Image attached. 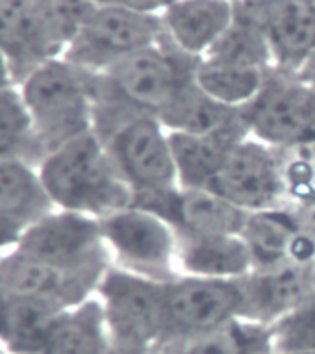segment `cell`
Segmentation results:
<instances>
[{
	"instance_id": "cell-1",
	"label": "cell",
	"mask_w": 315,
	"mask_h": 354,
	"mask_svg": "<svg viewBox=\"0 0 315 354\" xmlns=\"http://www.w3.org/2000/svg\"><path fill=\"white\" fill-rule=\"evenodd\" d=\"M199 58H191L164 39L104 73L93 75L95 132L104 136L132 115L158 117L195 80Z\"/></svg>"
},
{
	"instance_id": "cell-2",
	"label": "cell",
	"mask_w": 315,
	"mask_h": 354,
	"mask_svg": "<svg viewBox=\"0 0 315 354\" xmlns=\"http://www.w3.org/2000/svg\"><path fill=\"white\" fill-rule=\"evenodd\" d=\"M37 169L56 209L100 221L134 204V193L95 130L48 152Z\"/></svg>"
},
{
	"instance_id": "cell-3",
	"label": "cell",
	"mask_w": 315,
	"mask_h": 354,
	"mask_svg": "<svg viewBox=\"0 0 315 354\" xmlns=\"http://www.w3.org/2000/svg\"><path fill=\"white\" fill-rule=\"evenodd\" d=\"M28 108L41 160L95 130L93 75L69 59H48L17 84Z\"/></svg>"
},
{
	"instance_id": "cell-4",
	"label": "cell",
	"mask_w": 315,
	"mask_h": 354,
	"mask_svg": "<svg viewBox=\"0 0 315 354\" xmlns=\"http://www.w3.org/2000/svg\"><path fill=\"white\" fill-rule=\"evenodd\" d=\"M95 0H0V54L15 84L61 58Z\"/></svg>"
},
{
	"instance_id": "cell-5",
	"label": "cell",
	"mask_w": 315,
	"mask_h": 354,
	"mask_svg": "<svg viewBox=\"0 0 315 354\" xmlns=\"http://www.w3.org/2000/svg\"><path fill=\"white\" fill-rule=\"evenodd\" d=\"M165 284L111 266L97 299L104 310L111 348L158 351L165 339Z\"/></svg>"
},
{
	"instance_id": "cell-6",
	"label": "cell",
	"mask_w": 315,
	"mask_h": 354,
	"mask_svg": "<svg viewBox=\"0 0 315 354\" xmlns=\"http://www.w3.org/2000/svg\"><path fill=\"white\" fill-rule=\"evenodd\" d=\"M160 15L93 2L64 58L91 75L110 69L121 59L164 39Z\"/></svg>"
},
{
	"instance_id": "cell-7",
	"label": "cell",
	"mask_w": 315,
	"mask_h": 354,
	"mask_svg": "<svg viewBox=\"0 0 315 354\" xmlns=\"http://www.w3.org/2000/svg\"><path fill=\"white\" fill-rule=\"evenodd\" d=\"M134 201L178 187L169 132L149 113L132 115L100 136Z\"/></svg>"
},
{
	"instance_id": "cell-8",
	"label": "cell",
	"mask_w": 315,
	"mask_h": 354,
	"mask_svg": "<svg viewBox=\"0 0 315 354\" xmlns=\"http://www.w3.org/2000/svg\"><path fill=\"white\" fill-rule=\"evenodd\" d=\"M111 266L158 282L178 277L176 236L162 217L140 206H128L100 219Z\"/></svg>"
},
{
	"instance_id": "cell-9",
	"label": "cell",
	"mask_w": 315,
	"mask_h": 354,
	"mask_svg": "<svg viewBox=\"0 0 315 354\" xmlns=\"http://www.w3.org/2000/svg\"><path fill=\"white\" fill-rule=\"evenodd\" d=\"M17 250L65 271L106 273L111 268L100 221L65 209H52L28 225Z\"/></svg>"
},
{
	"instance_id": "cell-10",
	"label": "cell",
	"mask_w": 315,
	"mask_h": 354,
	"mask_svg": "<svg viewBox=\"0 0 315 354\" xmlns=\"http://www.w3.org/2000/svg\"><path fill=\"white\" fill-rule=\"evenodd\" d=\"M243 306L240 279H202L178 274L165 284L164 345L189 342L240 319ZM162 345V347H164Z\"/></svg>"
},
{
	"instance_id": "cell-11",
	"label": "cell",
	"mask_w": 315,
	"mask_h": 354,
	"mask_svg": "<svg viewBox=\"0 0 315 354\" xmlns=\"http://www.w3.org/2000/svg\"><path fill=\"white\" fill-rule=\"evenodd\" d=\"M241 115L251 138L273 149L289 147L315 127V87L297 73L273 67Z\"/></svg>"
},
{
	"instance_id": "cell-12",
	"label": "cell",
	"mask_w": 315,
	"mask_h": 354,
	"mask_svg": "<svg viewBox=\"0 0 315 354\" xmlns=\"http://www.w3.org/2000/svg\"><path fill=\"white\" fill-rule=\"evenodd\" d=\"M210 189L245 214L292 206L280 154L251 136L230 149Z\"/></svg>"
},
{
	"instance_id": "cell-13",
	"label": "cell",
	"mask_w": 315,
	"mask_h": 354,
	"mask_svg": "<svg viewBox=\"0 0 315 354\" xmlns=\"http://www.w3.org/2000/svg\"><path fill=\"white\" fill-rule=\"evenodd\" d=\"M236 13L262 30L274 69L298 73L315 50V0H238Z\"/></svg>"
},
{
	"instance_id": "cell-14",
	"label": "cell",
	"mask_w": 315,
	"mask_h": 354,
	"mask_svg": "<svg viewBox=\"0 0 315 354\" xmlns=\"http://www.w3.org/2000/svg\"><path fill=\"white\" fill-rule=\"evenodd\" d=\"M134 206L162 217L175 236H241L249 215L211 189L180 186L135 198Z\"/></svg>"
},
{
	"instance_id": "cell-15",
	"label": "cell",
	"mask_w": 315,
	"mask_h": 354,
	"mask_svg": "<svg viewBox=\"0 0 315 354\" xmlns=\"http://www.w3.org/2000/svg\"><path fill=\"white\" fill-rule=\"evenodd\" d=\"M240 284L241 319L269 326L315 295V268L286 261L269 269H252Z\"/></svg>"
},
{
	"instance_id": "cell-16",
	"label": "cell",
	"mask_w": 315,
	"mask_h": 354,
	"mask_svg": "<svg viewBox=\"0 0 315 354\" xmlns=\"http://www.w3.org/2000/svg\"><path fill=\"white\" fill-rule=\"evenodd\" d=\"M233 0H175L160 19L165 39L191 58H202L233 23Z\"/></svg>"
},
{
	"instance_id": "cell-17",
	"label": "cell",
	"mask_w": 315,
	"mask_h": 354,
	"mask_svg": "<svg viewBox=\"0 0 315 354\" xmlns=\"http://www.w3.org/2000/svg\"><path fill=\"white\" fill-rule=\"evenodd\" d=\"M245 138H249V130L243 115L241 121L210 134L169 132L178 186L187 189H210L230 149Z\"/></svg>"
},
{
	"instance_id": "cell-18",
	"label": "cell",
	"mask_w": 315,
	"mask_h": 354,
	"mask_svg": "<svg viewBox=\"0 0 315 354\" xmlns=\"http://www.w3.org/2000/svg\"><path fill=\"white\" fill-rule=\"evenodd\" d=\"M176 268L189 277L238 280L254 266L241 236H176Z\"/></svg>"
},
{
	"instance_id": "cell-19",
	"label": "cell",
	"mask_w": 315,
	"mask_h": 354,
	"mask_svg": "<svg viewBox=\"0 0 315 354\" xmlns=\"http://www.w3.org/2000/svg\"><path fill=\"white\" fill-rule=\"evenodd\" d=\"M110 351L104 310L95 295L54 315L41 354H110Z\"/></svg>"
},
{
	"instance_id": "cell-20",
	"label": "cell",
	"mask_w": 315,
	"mask_h": 354,
	"mask_svg": "<svg viewBox=\"0 0 315 354\" xmlns=\"http://www.w3.org/2000/svg\"><path fill=\"white\" fill-rule=\"evenodd\" d=\"M59 310L64 308L0 290V354H41L48 325Z\"/></svg>"
},
{
	"instance_id": "cell-21",
	"label": "cell",
	"mask_w": 315,
	"mask_h": 354,
	"mask_svg": "<svg viewBox=\"0 0 315 354\" xmlns=\"http://www.w3.org/2000/svg\"><path fill=\"white\" fill-rule=\"evenodd\" d=\"M300 227L292 206L247 215L241 238L251 252L254 269H269L292 261V249Z\"/></svg>"
},
{
	"instance_id": "cell-22",
	"label": "cell",
	"mask_w": 315,
	"mask_h": 354,
	"mask_svg": "<svg viewBox=\"0 0 315 354\" xmlns=\"http://www.w3.org/2000/svg\"><path fill=\"white\" fill-rule=\"evenodd\" d=\"M52 209L56 208L34 162L23 158L0 160V217L32 225Z\"/></svg>"
},
{
	"instance_id": "cell-23",
	"label": "cell",
	"mask_w": 315,
	"mask_h": 354,
	"mask_svg": "<svg viewBox=\"0 0 315 354\" xmlns=\"http://www.w3.org/2000/svg\"><path fill=\"white\" fill-rule=\"evenodd\" d=\"M158 119L167 132L210 134L241 121V108H230L217 102L193 80L158 115Z\"/></svg>"
},
{
	"instance_id": "cell-24",
	"label": "cell",
	"mask_w": 315,
	"mask_h": 354,
	"mask_svg": "<svg viewBox=\"0 0 315 354\" xmlns=\"http://www.w3.org/2000/svg\"><path fill=\"white\" fill-rule=\"evenodd\" d=\"M269 71L199 58L195 67V82L217 102L230 108H243L260 93Z\"/></svg>"
},
{
	"instance_id": "cell-25",
	"label": "cell",
	"mask_w": 315,
	"mask_h": 354,
	"mask_svg": "<svg viewBox=\"0 0 315 354\" xmlns=\"http://www.w3.org/2000/svg\"><path fill=\"white\" fill-rule=\"evenodd\" d=\"M162 354H273L269 326L233 319L189 342L160 347Z\"/></svg>"
},
{
	"instance_id": "cell-26",
	"label": "cell",
	"mask_w": 315,
	"mask_h": 354,
	"mask_svg": "<svg viewBox=\"0 0 315 354\" xmlns=\"http://www.w3.org/2000/svg\"><path fill=\"white\" fill-rule=\"evenodd\" d=\"M23 158L39 165L41 152L17 84L0 87V160Z\"/></svg>"
},
{
	"instance_id": "cell-27",
	"label": "cell",
	"mask_w": 315,
	"mask_h": 354,
	"mask_svg": "<svg viewBox=\"0 0 315 354\" xmlns=\"http://www.w3.org/2000/svg\"><path fill=\"white\" fill-rule=\"evenodd\" d=\"M222 64L243 65L254 69H273V56L262 30L256 24L233 15V23L216 41V45L202 56Z\"/></svg>"
},
{
	"instance_id": "cell-28",
	"label": "cell",
	"mask_w": 315,
	"mask_h": 354,
	"mask_svg": "<svg viewBox=\"0 0 315 354\" xmlns=\"http://www.w3.org/2000/svg\"><path fill=\"white\" fill-rule=\"evenodd\" d=\"M276 151L280 154L292 206L315 198V127L293 145Z\"/></svg>"
},
{
	"instance_id": "cell-29",
	"label": "cell",
	"mask_w": 315,
	"mask_h": 354,
	"mask_svg": "<svg viewBox=\"0 0 315 354\" xmlns=\"http://www.w3.org/2000/svg\"><path fill=\"white\" fill-rule=\"evenodd\" d=\"M273 354L315 351V295L269 325Z\"/></svg>"
},
{
	"instance_id": "cell-30",
	"label": "cell",
	"mask_w": 315,
	"mask_h": 354,
	"mask_svg": "<svg viewBox=\"0 0 315 354\" xmlns=\"http://www.w3.org/2000/svg\"><path fill=\"white\" fill-rule=\"evenodd\" d=\"M26 227L28 225L21 223V221L0 217V260L10 254L12 250L17 249V245L21 243Z\"/></svg>"
},
{
	"instance_id": "cell-31",
	"label": "cell",
	"mask_w": 315,
	"mask_h": 354,
	"mask_svg": "<svg viewBox=\"0 0 315 354\" xmlns=\"http://www.w3.org/2000/svg\"><path fill=\"white\" fill-rule=\"evenodd\" d=\"M95 2L113 4V6L126 8V10L146 13V15H162L175 0H95Z\"/></svg>"
},
{
	"instance_id": "cell-32",
	"label": "cell",
	"mask_w": 315,
	"mask_h": 354,
	"mask_svg": "<svg viewBox=\"0 0 315 354\" xmlns=\"http://www.w3.org/2000/svg\"><path fill=\"white\" fill-rule=\"evenodd\" d=\"M297 75L300 76L303 80L308 82L309 86L315 87V50H314V54H312V56L308 58V62L303 65V69L298 71Z\"/></svg>"
},
{
	"instance_id": "cell-33",
	"label": "cell",
	"mask_w": 315,
	"mask_h": 354,
	"mask_svg": "<svg viewBox=\"0 0 315 354\" xmlns=\"http://www.w3.org/2000/svg\"><path fill=\"white\" fill-rule=\"evenodd\" d=\"M10 84H15V78H13L12 67L6 62V58L0 54V87L10 86Z\"/></svg>"
},
{
	"instance_id": "cell-34",
	"label": "cell",
	"mask_w": 315,
	"mask_h": 354,
	"mask_svg": "<svg viewBox=\"0 0 315 354\" xmlns=\"http://www.w3.org/2000/svg\"><path fill=\"white\" fill-rule=\"evenodd\" d=\"M110 354H162V353H160V348H158V351H145V353H130V351H115V348H111Z\"/></svg>"
},
{
	"instance_id": "cell-35",
	"label": "cell",
	"mask_w": 315,
	"mask_h": 354,
	"mask_svg": "<svg viewBox=\"0 0 315 354\" xmlns=\"http://www.w3.org/2000/svg\"><path fill=\"white\" fill-rule=\"evenodd\" d=\"M295 354H315V351H309V353H295Z\"/></svg>"
},
{
	"instance_id": "cell-36",
	"label": "cell",
	"mask_w": 315,
	"mask_h": 354,
	"mask_svg": "<svg viewBox=\"0 0 315 354\" xmlns=\"http://www.w3.org/2000/svg\"><path fill=\"white\" fill-rule=\"evenodd\" d=\"M233 2H238V0H233Z\"/></svg>"
}]
</instances>
